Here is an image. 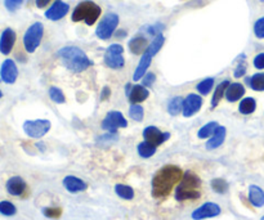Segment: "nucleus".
I'll list each match as a JSON object with an SVG mask.
<instances>
[{"mask_svg": "<svg viewBox=\"0 0 264 220\" xmlns=\"http://www.w3.org/2000/svg\"><path fill=\"white\" fill-rule=\"evenodd\" d=\"M183 178V171L174 165H166L155 174L152 179V195L162 198L170 195L173 188Z\"/></svg>", "mask_w": 264, "mask_h": 220, "instance_id": "1", "label": "nucleus"}, {"mask_svg": "<svg viewBox=\"0 0 264 220\" xmlns=\"http://www.w3.org/2000/svg\"><path fill=\"white\" fill-rule=\"evenodd\" d=\"M57 55L61 63L71 72H83L93 65L92 61L88 58V55L77 47H65L59 49Z\"/></svg>", "mask_w": 264, "mask_h": 220, "instance_id": "2", "label": "nucleus"}, {"mask_svg": "<svg viewBox=\"0 0 264 220\" xmlns=\"http://www.w3.org/2000/svg\"><path fill=\"white\" fill-rule=\"evenodd\" d=\"M201 186V180L194 172L187 171L183 174L182 182L176 188V201H186V200H197L201 193L198 188Z\"/></svg>", "mask_w": 264, "mask_h": 220, "instance_id": "3", "label": "nucleus"}, {"mask_svg": "<svg viewBox=\"0 0 264 220\" xmlns=\"http://www.w3.org/2000/svg\"><path fill=\"white\" fill-rule=\"evenodd\" d=\"M164 41H165V37L162 36V34H158V35H156L154 41L148 45L147 51L142 54L140 65H138L136 72H134V76H133L134 81L141 80V79L146 75L147 70H148V67H150L151 65V61H152V57L161 49V47L164 45Z\"/></svg>", "mask_w": 264, "mask_h": 220, "instance_id": "4", "label": "nucleus"}, {"mask_svg": "<svg viewBox=\"0 0 264 220\" xmlns=\"http://www.w3.org/2000/svg\"><path fill=\"white\" fill-rule=\"evenodd\" d=\"M101 16V8L93 1H83L77 4V7L72 12V21L73 22H80L84 21L88 26H92L96 23L98 17Z\"/></svg>", "mask_w": 264, "mask_h": 220, "instance_id": "5", "label": "nucleus"}, {"mask_svg": "<svg viewBox=\"0 0 264 220\" xmlns=\"http://www.w3.org/2000/svg\"><path fill=\"white\" fill-rule=\"evenodd\" d=\"M43 34H44L43 23L35 22L30 26L25 33V36H23V45H25L26 51L29 53H34L36 51L37 47L40 45L41 39H43Z\"/></svg>", "mask_w": 264, "mask_h": 220, "instance_id": "6", "label": "nucleus"}, {"mask_svg": "<svg viewBox=\"0 0 264 220\" xmlns=\"http://www.w3.org/2000/svg\"><path fill=\"white\" fill-rule=\"evenodd\" d=\"M119 25V16L115 13H108L102 18V21L99 22L98 27L96 30V35L102 39V40H107L112 36V34L115 33V30Z\"/></svg>", "mask_w": 264, "mask_h": 220, "instance_id": "7", "label": "nucleus"}, {"mask_svg": "<svg viewBox=\"0 0 264 220\" xmlns=\"http://www.w3.org/2000/svg\"><path fill=\"white\" fill-rule=\"evenodd\" d=\"M124 49L120 44H112L107 48L105 53V63L107 67H110L112 70H119L121 67H124Z\"/></svg>", "mask_w": 264, "mask_h": 220, "instance_id": "8", "label": "nucleus"}, {"mask_svg": "<svg viewBox=\"0 0 264 220\" xmlns=\"http://www.w3.org/2000/svg\"><path fill=\"white\" fill-rule=\"evenodd\" d=\"M51 121L48 120H29L23 124V130L30 138H41L51 130Z\"/></svg>", "mask_w": 264, "mask_h": 220, "instance_id": "9", "label": "nucleus"}, {"mask_svg": "<svg viewBox=\"0 0 264 220\" xmlns=\"http://www.w3.org/2000/svg\"><path fill=\"white\" fill-rule=\"evenodd\" d=\"M128 126V121L125 120L121 112L119 111H111L107 114L105 120L102 121V129L110 132L111 134H115L118 132V129L120 128H126Z\"/></svg>", "mask_w": 264, "mask_h": 220, "instance_id": "10", "label": "nucleus"}, {"mask_svg": "<svg viewBox=\"0 0 264 220\" xmlns=\"http://www.w3.org/2000/svg\"><path fill=\"white\" fill-rule=\"evenodd\" d=\"M222 213L220 206L214 203V202H206L204 205L194 210L192 213V219L194 220H204L209 219V218H215Z\"/></svg>", "mask_w": 264, "mask_h": 220, "instance_id": "11", "label": "nucleus"}, {"mask_svg": "<svg viewBox=\"0 0 264 220\" xmlns=\"http://www.w3.org/2000/svg\"><path fill=\"white\" fill-rule=\"evenodd\" d=\"M0 76H1V80L4 83L15 84L17 76H18V70H17L15 61H12V59H5L4 61L1 68H0Z\"/></svg>", "mask_w": 264, "mask_h": 220, "instance_id": "12", "label": "nucleus"}, {"mask_svg": "<svg viewBox=\"0 0 264 220\" xmlns=\"http://www.w3.org/2000/svg\"><path fill=\"white\" fill-rule=\"evenodd\" d=\"M143 136L147 142H150L151 144L154 146H160L165 140H168L170 138V134L169 133H161L156 126H147L143 130Z\"/></svg>", "mask_w": 264, "mask_h": 220, "instance_id": "13", "label": "nucleus"}, {"mask_svg": "<svg viewBox=\"0 0 264 220\" xmlns=\"http://www.w3.org/2000/svg\"><path fill=\"white\" fill-rule=\"evenodd\" d=\"M69 11H70L69 4L62 0H57L55 3L52 4V7L48 11L45 12V17L51 21H58V19L63 18L69 13Z\"/></svg>", "mask_w": 264, "mask_h": 220, "instance_id": "14", "label": "nucleus"}, {"mask_svg": "<svg viewBox=\"0 0 264 220\" xmlns=\"http://www.w3.org/2000/svg\"><path fill=\"white\" fill-rule=\"evenodd\" d=\"M202 106V98L197 94H190L184 99L183 103V116L184 118H191L192 115L200 111Z\"/></svg>", "mask_w": 264, "mask_h": 220, "instance_id": "15", "label": "nucleus"}, {"mask_svg": "<svg viewBox=\"0 0 264 220\" xmlns=\"http://www.w3.org/2000/svg\"><path fill=\"white\" fill-rule=\"evenodd\" d=\"M16 43V33L12 29H5L0 37V51L3 54H9Z\"/></svg>", "mask_w": 264, "mask_h": 220, "instance_id": "16", "label": "nucleus"}, {"mask_svg": "<svg viewBox=\"0 0 264 220\" xmlns=\"http://www.w3.org/2000/svg\"><path fill=\"white\" fill-rule=\"evenodd\" d=\"M63 187L66 188L70 193H79V192L85 191L88 188V184L76 176L69 175L63 179Z\"/></svg>", "mask_w": 264, "mask_h": 220, "instance_id": "17", "label": "nucleus"}, {"mask_svg": "<svg viewBox=\"0 0 264 220\" xmlns=\"http://www.w3.org/2000/svg\"><path fill=\"white\" fill-rule=\"evenodd\" d=\"M7 191L12 196H22L26 191V182L21 176H12L7 182Z\"/></svg>", "mask_w": 264, "mask_h": 220, "instance_id": "18", "label": "nucleus"}, {"mask_svg": "<svg viewBox=\"0 0 264 220\" xmlns=\"http://www.w3.org/2000/svg\"><path fill=\"white\" fill-rule=\"evenodd\" d=\"M150 96V92L147 90L146 86L143 85H134L130 88V92L128 93L129 101L132 103H141L146 101Z\"/></svg>", "mask_w": 264, "mask_h": 220, "instance_id": "19", "label": "nucleus"}, {"mask_svg": "<svg viewBox=\"0 0 264 220\" xmlns=\"http://www.w3.org/2000/svg\"><path fill=\"white\" fill-rule=\"evenodd\" d=\"M226 134H227V130L224 126H218L214 133L213 135L210 136V139L208 140V143H206V148L209 151L215 150L218 147H220L223 144L224 139H226Z\"/></svg>", "mask_w": 264, "mask_h": 220, "instance_id": "20", "label": "nucleus"}, {"mask_svg": "<svg viewBox=\"0 0 264 220\" xmlns=\"http://www.w3.org/2000/svg\"><path fill=\"white\" fill-rule=\"evenodd\" d=\"M245 94V88L244 85L240 83H233V84L228 85L227 90H226V99L228 102H236L239 99L242 98V96Z\"/></svg>", "mask_w": 264, "mask_h": 220, "instance_id": "21", "label": "nucleus"}, {"mask_svg": "<svg viewBox=\"0 0 264 220\" xmlns=\"http://www.w3.org/2000/svg\"><path fill=\"white\" fill-rule=\"evenodd\" d=\"M148 45L150 44L147 43L146 37L143 36H136L129 41V49L133 54H143L148 48Z\"/></svg>", "mask_w": 264, "mask_h": 220, "instance_id": "22", "label": "nucleus"}, {"mask_svg": "<svg viewBox=\"0 0 264 220\" xmlns=\"http://www.w3.org/2000/svg\"><path fill=\"white\" fill-rule=\"evenodd\" d=\"M249 201L255 207L264 206V192L258 186H250L249 187Z\"/></svg>", "mask_w": 264, "mask_h": 220, "instance_id": "23", "label": "nucleus"}, {"mask_svg": "<svg viewBox=\"0 0 264 220\" xmlns=\"http://www.w3.org/2000/svg\"><path fill=\"white\" fill-rule=\"evenodd\" d=\"M229 84H231L229 81L224 80V81H222L218 86H216L213 98H211V108H215V107L218 106V103L222 101V98L226 96V90H227L228 85Z\"/></svg>", "mask_w": 264, "mask_h": 220, "instance_id": "24", "label": "nucleus"}, {"mask_svg": "<svg viewBox=\"0 0 264 220\" xmlns=\"http://www.w3.org/2000/svg\"><path fill=\"white\" fill-rule=\"evenodd\" d=\"M183 103L184 99L182 97H174L169 101L168 103V112L172 116H176L180 112H183Z\"/></svg>", "mask_w": 264, "mask_h": 220, "instance_id": "25", "label": "nucleus"}, {"mask_svg": "<svg viewBox=\"0 0 264 220\" xmlns=\"http://www.w3.org/2000/svg\"><path fill=\"white\" fill-rule=\"evenodd\" d=\"M246 83L250 85V88L257 92H263L264 90V73H255L251 77L246 79Z\"/></svg>", "mask_w": 264, "mask_h": 220, "instance_id": "26", "label": "nucleus"}, {"mask_svg": "<svg viewBox=\"0 0 264 220\" xmlns=\"http://www.w3.org/2000/svg\"><path fill=\"white\" fill-rule=\"evenodd\" d=\"M138 153H140L141 157L150 158L151 156H154V154L156 153V146L144 140V142L138 144Z\"/></svg>", "mask_w": 264, "mask_h": 220, "instance_id": "27", "label": "nucleus"}, {"mask_svg": "<svg viewBox=\"0 0 264 220\" xmlns=\"http://www.w3.org/2000/svg\"><path fill=\"white\" fill-rule=\"evenodd\" d=\"M257 108V102L254 98H245L242 99L240 103L239 110L242 115H250L253 114L254 111Z\"/></svg>", "mask_w": 264, "mask_h": 220, "instance_id": "28", "label": "nucleus"}, {"mask_svg": "<svg viewBox=\"0 0 264 220\" xmlns=\"http://www.w3.org/2000/svg\"><path fill=\"white\" fill-rule=\"evenodd\" d=\"M219 125L216 124L215 121H210L208 122L206 125H204L197 133V136L200 139H205V138H210V136L213 135L214 133H215L216 128H218Z\"/></svg>", "mask_w": 264, "mask_h": 220, "instance_id": "29", "label": "nucleus"}, {"mask_svg": "<svg viewBox=\"0 0 264 220\" xmlns=\"http://www.w3.org/2000/svg\"><path fill=\"white\" fill-rule=\"evenodd\" d=\"M115 192H116V195L119 197L124 198V200H133V197H134L133 188L129 187V186H125V184H116Z\"/></svg>", "mask_w": 264, "mask_h": 220, "instance_id": "30", "label": "nucleus"}, {"mask_svg": "<svg viewBox=\"0 0 264 220\" xmlns=\"http://www.w3.org/2000/svg\"><path fill=\"white\" fill-rule=\"evenodd\" d=\"M129 116L136 121H142L144 118L143 107L140 106L138 103H132V106L129 108Z\"/></svg>", "mask_w": 264, "mask_h": 220, "instance_id": "31", "label": "nucleus"}, {"mask_svg": "<svg viewBox=\"0 0 264 220\" xmlns=\"http://www.w3.org/2000/svg\"><path fill=\"white\" fill-rule=\"evenodd\" d=\"M211 188L216 193L223 195V193L228 191V183L224 179H222V178H216V179L211 180Z\"/></svg>", "mask_w": 264, "mask_h": 220, "instance_id": "32", "label": "nucleus"}, {"mask_svg": "<svg viewBox=\"0 0 264 220\" xmlns=\"http://www.w3.org/2000/svg\"><path fill=\"white\" fill-rule=\"evenodd\" d=\"M214 86V79L209 77V79H205V80L200 81L197 84V90L200 94L202 96H206V94H209L210 90L213 89Z\"/></svg>", "mask_w": 264, "mask_h": 220, "instance_id": "33", "label": "nucleus"}, {"mask_svg": "<svg viewBox=\"0 0 264 220\" xmlns=\"http://www.w3.org/2000/svg\"><path fill=\"white\" fill-rule=\"evenodd\" d=\"M17 213L16 206L9 201H1L0 202V214H3L5 217H12Z\"/></svg>", "mask_w": 264, "mask_h": 220, "instance_id": "34", "label": "nucleus"}, {"mask_svg": "<svg viewBox=\"0 0 264 220\" xmlns=\"http://www.w3.org/2000/svg\"><path fill=\"white\" fill-rule=\"evenodd\" d=\"M49 97H51V99L53 101V102L58 103V104L65 103V101H66L63 92L61 90V89L57 88V86H52V88L49 89Z\"/></svg>", "mask_w": 264, "mask_h": 220, "instance_id": "35", "label": "nucleus"}, {"mask_svg": "<svg viewBox=\"0 0 264 220\" xmlns=\"http://www.w3.org/2000/svg\"><path fill=\"white\" fill-rule=\"evenodd\" d=\"M43 214L47 218H52V219H58L62 215V209L59 207H44L43 209Z\"/></svg>", "mask_w": 264, "mask_h": 220, "instance_id": "36", "label": "nucleus"}, {"mask_svg": "<svg viewBox=\"0 0 264 220\" xmlns=\"http://www.w3.org/2000/svg\"><path fill=\"white\" fill-rule=\"evenodd\" d=\"M254 34L258 39H264V17L259 18L254 25Z\"/></svg>", "mask_w": 264, "mask_h": 220, "instance_id": "37", "label": "nucleus"}, {"mask_svg": "<svg viewBox=\"0 0 264 220\" xmlns=\"http://www.w3.org/2000/svg\"><path fill=\"white\" fill-rule=\"evenodd\" d=\"M23 0H5L4 5L9 12H16L21 5H22Z\"/></svg>", "mask_w": 264, "mask_h": 220, "instance_id": "38", "label": "nucleus"}, {"mask_svg": "<svg viewBox=\"0 0 264 220\" xmlns=\"http://www.w3.org/2000/svg\"><path fill=\"white\" fill-rule=\"evenodd\" d=\"M155 80H156L155 73L148 72V73H146L143 77H142V85H143V86H151V85H154Z\"/></svg>", "mask_w": 264, "mask_h": 220, "instance_id": "39", "label": "nucleus"}, {"mask_svg": "<svg viewBox=\"0 0 264 220\" xmlns=\"http://www.w3.org/2000/svg\"><path fill=\"white\" fill-rule=\"evenodd\" d=\"M254 66L262 70L264 68V53H261V54H258L255 58H254Z\"/></svg>", "mask_w": 264, "mask_h": 220, "instance_id": "40", "label": "nucleus"}, {"mask_svg": "<svg viewBox=\"0 0 264 220\" xmlns=\"http://www.w3.org/2000/svg\"><path fill=\"white\" fill-rule=\"evenodd\" d=\"M246 72V65L245 63H240L239 66L236 67V70H235V76L236 77H241L244 76Z\"/></svg>", "mask_w": 264, "mask_h": 220, "instance_id": "41", "label": "nucleus"}, {"mask_svg": "<svg viewBox=\"0 0 264 220\" xmlns=\"http://www.w3.org/2000/svg\"><path fill=\"white\" fill-rule=\"evenodd\" d=\"M111 96V90L108 86H105V88L102 89V93H101V99L102 101H106V99H108V97Z\"/></svg>", "mask_w": 264, "mask_h": 220, "instance_id": "42", "label": "nucleus"}, {"mask_svg": "<svg viewBox=\"0 0 264 220\" xmlns=\"http://www.w3.org/2000/svg\"><path fill=\"white\" fill-rule=\"evenodd\" d=\"M49 1H51V0H35V3H36L37 8L47 7V5L49 4Z\"/></svg>", "mask_w": 264, "mask_h": 220, "instance_id": "43", "label": "nucleus"}, {"mask_svg": "<svg viewBox=\"0 0 264 220\" xmlns=\"http://www.w3.org/2000/svg\"><path fill=\"white\" fill-rule=\"evenodd\" d=\"M1 96H3V94H1V92H0V98H1Z\"/></svg>", "mask_w": 264, "mask_h": 220, "instance_id": "44", "label": "nucleus"}, {"mask_svg": "<svg viewBox=\"0 0 264 220\" xmlns=\"http://www.w3.org/2000/svg\"><path fill=\"white\" fill-rule=\"evenodd\" d=\"M261 220H264V217H263V218H262V219H261Z\"/></svg>", "mask_w": 264, "mask_h": 220, "instance_id": "45", "label": "nucleus"}, {"mask_svg": "<svg viewBox=\"0 0 264 220\" xmlns=\"http://www.w3.org/2000/svg\"><path fill=\"white\" fill-rule=\"evenodd\" d=\"M261 1H264V0H261Z\"/></svg>", "mask_w": 264, "mask_h": 220, "instance_id": "46", "label": "nucleus"}]
</instances>
